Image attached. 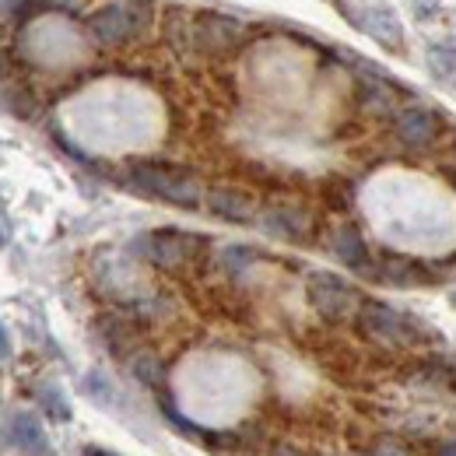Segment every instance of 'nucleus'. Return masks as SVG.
Returning <instances> with one entry per match:
<instances>
[{"label": "nucleus", "mask_w": 456, "mask_h": 456, "mask_svg": "<svg viewBox=\"0 0 456 456\" xmlns=\"http://www.w3.org/2000/svg\"><path fill=\"white\" fill-rule=\"evenodd\" d=\"M36 397H39V403L46 407L50 418H57V421H67V418H70V407H67V400H63V394H60L53 383H43Z\"/></svg>", "instance_id": "13"}, {"label": "nucleus", "mask_w": 456, "mask_h": 456, "mask_svg": "<svg viewBox=\"0 0 456 456\" xmlns=\"http://www.w3.org/2000/svg\"><path fill=\"white\" fill-rule=\"evenodd\" d=\"M7 443H11V446H18L21 453H28V456L50 453V439H46V432H43L39 418H36V414H28V411L11 414V421H7Z\"/></svg>", "instance_id": "8"}, {"label": "nucleus", "mask_w": 456, "mask_h": 456, "mask_svg": "<svg viewBox=\"0 0 456 456\" xmlns=\"http://www.w3.org/2000/svg\"><path fill=\"white\" fill-rule=\"evenodd\" d=\"M134 376H137L144 387H159V383H162V365H159V358H155L151 351L137 354V358H134Z\"/></svg>", "instance_id": "14"}, {"label": "nucleus", "mask_w": 456, "mask_h": 456, "mask_svg": "<svg viewBox=\"0 0 456 456\" xmlns=\"http://www.w3.org/2000/svg\"><path fill=\"white\" fill-rule=\"evenodd\" d=\"M85 394L95 400V403H113V390H110V383H106L99 372H88V379H85Z\"/></svg>", "instance_id": "15"}, {"label": "nucleus", "mask_w": 456, "mask_h": 456, "mask_svg": "<svg viewBox=\"0 0 456 456\" xmlns=\"http://www.w3.org/2000/svg\"><path fill=\"white\" fill-rule=\"evenodd\" d=\"M193 239L190 235H183V232H151V235H144L141 242H137V249L151 260V264H159V267H179V264H186V256H190V246Z\"/></svg>", "instance_id": "6"}, {"label": "nucleus", "mask_w": 456, "mask_h": 456, "mask_svg": "<svg viewBox=\"0 0 456 456\" xmlns=\"http://www.w3.org/2000/svg\"><path fill=\"white\" fill-rule=\"evenodd\" d=\"M88 28H92V36H95L99 43L116 46V43L130 39V32H134V14H130L126 4H110V7H102V11L92 14Z\"/></svg>", "instance_id": "7"}, {"label": "nucleus", "mask_w": 456, "mask_h": 456, "mask_svg": "<svg viewBox=\"0 0 456 456\" xmlns=\"http://www.w3.org/2000/svg\"><path fill=\"white\" fill-rule=\"evenodd\" d=\"M358 327L379 344H411L414 341V327L407 316H400L397 309L383 305V302H362L358 309Z\"/></svg>", "instance_id": "2"}, {"label": "nucleus", "mask_w": 456, "mask_h": 456, "mask_svg": "<svg viewBox=\"0 0 456 456\" xmlns=\"http://www.w3.org/2000/svg\"><path fill=\"white\" fill-rule=\"evenodd\" d=\"M208 208H211V215H218L225 222H235V225L253 222V200L242 197L239 190H228V186H218V190L208 193Z\"/></svg>", "instance_id": "10"}, {"label": "nucleus", "mask_w": 456, "mask_h": 456, "mask_svg": "<svg viewBox=\"0 0 456 456\" xmlns=\"http://www.w3.org/2000/svg\"><path fill=\"white\" fill-rule=\"evenodd\" d=\"M305 291H309V302L316 305V313L327 316V320H341L354 305L351 288L344 285L338 274H327V271H313Z\"/></svg>", "instance_id": "3"}, {"label": "nucleus", "mask_w": 456, "mask_h": 456, "mask_svg": "<svg viewBox=\"0 0 456 456\" xmlns=\"http://www.w3.org/2000/svg\"><path fill=\"white\" fill-rule=\"evenodd\" d=\"M162 414H166V421H169V425L175 428V432H179V436H190V439H197V443H208V439H211V436H208L200 425L186 421V418H183V414L172 407V400H166V397H162Z\"/></svg>", "instance_id": "12"}, {"label": "nucleus", "mask_w": 456, "mask_h": 456, "mask_svg": "<svg viewBox=\"0 0 456 456\" xmlns=\"http://www.w3.org/2000/svg\"><path fill=\"white\" fill-rule=\"evenodd\" d=\"M453 302H456V295H453Z\"/></svg>", "instance_id": "19"}, {"label": "nucleus", "mask_w": 456, "mask_h": 456, "mask_svg": "<svg viewBox=\"0 0 456 456\" xmlns=\"http://www.w3.org/2000/svg\"><path fill=\"white\" fill-rule=\"evenodd\" d=\"M271 456H302V453H298L295 446H285V443H281V446H274V453Z\"/></svg>", "instance_id": "17"}, {"label": "nucleus", "mask_w": 456, "mask_h": 456, "mask_svg": "<svg viewBox=\"0 0 456 456\" xmlns=\"http://www.w3.org/2000/svg\"><path fill=\"white\" fill-rule=\"evenodd\" d=\"M130 183L141 190V193H151V197H162L169 204H179V208H197L200 193H197V183L190 175L175 169H166V166H155V162H137L130 169Z\"/></svg>", "instance_id": "1"}, {"label": "nucleus", "mask_w": 456, "mask_h": 456, "mask_svg": "<svg viewBox=\"0 0 456 456\" xmlns=\"http://www.w3.org/2000/svg\"><path fill=\"white\" fill-rule=\"evenodd\" d=\"M193 39H197L204 50L222 53V50H232V46L242 39V25L225 18V14L200 11V14L193 18Z\"/></svg>", "instance_id": "5"}, {"label": "nucleus", "mask_w": 456, "mask_h": 456, "mask_svg": "<svg viewBox=\"0 0 456 456\" xmlns=\"http://www.w3.org/2000/svg\"><path fill=\"white\" fill-rule=\"evenodd\" d=\"M85 456H113V453H106V450H95V446H88V450H85Z\"/></svg>", "instance_id": "18"}, {"label": "nucleus", "mask_w": 456, "mask_h": 456, "mask_svg": "<svg viewBox=\"0 0 456 456\" xmlns=\"http://www.w3.org/2000/svg\"><path fill=\"white\" fill-rule=\"evenodd\" d=\"M347 21L358 25L362 32H369L376 43H387L390 50H400V21L397 14L387 7V4H372V7H362V4H347Z\"/></svg>", "instance_id": "4"}, {"label": "nucleus", "mask_w": 456, "mask_h": 456, "mask_svg": "<svg viewBox=\"0 0 456 456\" xmlns=\"http://www.w3.org/2000/svg\"><path fill=\"white\" fill-rule=\"evenodd\" d=\"M436 134H439V119L421 106H411L397 116V137L407 148H428L436 141Z\"/></svg>", "instance_id": "9"}, {"label": "nucleus", "mask_w": 456, "mask_h": 456, "mask_svg": "<svg viewBox=\"0 0 456 456\" xmlns=\"http://www.w3.org/2000/svg\"><path fill=\"white\" fill-rule=\"evenodd\" d=\"M334 253L341 256V264H347L351 271H369V249H365V239L358 235L354 225H344L334 235Z\"/></svg>", "instance_id": "11"}, {"label": "nucleus", "mask_w": 456, "mask_h": 456, "mask_svg": "<svg viewBox=\"0 0 456 456\" xmlns=\"http://www.w3.org/2000/svg\"><path fill=\"white\" fill-rule=\"evenodd\" d=\"M372 456H411L400 443H394V439H383L376 450H372Z\"/></svg>", "instance_id": "16"}]
</instances>
